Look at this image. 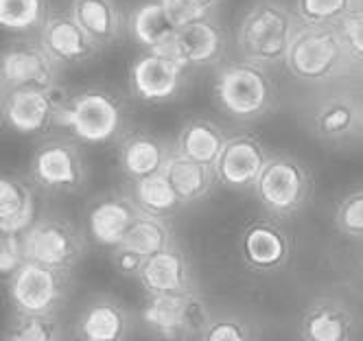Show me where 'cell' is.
I'll return each mask as SVG.
<instances>
[{"instance_id": "18", "label": "cell", "mask_w": 363, "mask_h": 341, "mask_svg": "<svg viewBox=\"0 0 363 341\" xmlns=\"http://www.w3.org/2000/svg\"><path fill=\"white\" fill-rule=\"evenodd\" d=\"M38 40L62 68L88 64L101 50L94 40L84 31V26L74 20L70 9L50 11Z\"/></svg>"}, {"instance_id": "24", "label": "cell", "mask_w": 363, "mask_h": 341, "mask_svg": "<svg viewBox=\"0 0 363 341\" xmlns=\"http://www.w3.org/2000/svg\"><path fill=\"white\" fill-rule=\"evenodd\" d=\"M35 219V184L5 173L0 181V232L22 234Z\"/></svg>"}, {"instance_id": "26", "label": "cell", "mask_w": 363, "mask_h": 341, "mask_svg": "<svg viewBox=\"0 0 363 341\" xmlns=\"http://www.w3.org/2000/svg\"><path fill=\"white\" fill-rule=\"evenodd\" d=\"M162 171L186 206L211 195L215 184H219L215 175V167L197 162L193 157L179 153L177 149L171 151Z\"/></svg>"}, {"instance_id": "28", "label": "cell", "mask_w": 363, "mask_h": 341, "mask_svg": "<svg viewBox=\"0 0 363 341\" xmlns=\"http://www.w3.org/2000/svg\"><path fill=\"white\" fill-rule=\"evenodd\" d=\"M129 195L134 197L136 206L143 213L155 215V217H167V219L177 215L179 210L186 206L177 195V191L173 189V184L169 181L164 171L132 181V193Z\"/></svg>"}, {"instance_id": "17", "label": "cell", "mask_w": 363, "mask_h": 341, "mask_svg": "<svg viewBox=\"0 0 363 341\" xmlns=\"http://www.w3.org/2000/svg\"><path fill=\"white\" fill-rule=\"evenodd\" d=\"M267 157L269 151L252 134L230 136L217 157V162L213 164L217 181L232 191H250L254 189Z\"/></svg>"}, {"instance_id": "22", "label": "cell", "mask_w": 363, "mask_h": 341, "mask_svg": "<svg viewBox=\"0 0 363 341\" xmlns=\"http://www.w3.org/2000/svg\"><path fill=\"white\" fill-rule=\"evenodd\" d=\"M173 149L175 145L171 147L151 131H127L118 140V167L129 181H136L147 175L160 173Z\"/></svg>"}, {"instance_id": "21", "label": "cell", "mask_w": 363, "mask_h": 341, "mask_svg": "<svg viewBox=\"0 0 363 341\" xmlns=\"http://www.w3.org/2000/svg\"><path fill=\"white\" fill-rule=\"evenodd\" d=\"M132 332V315L112 296L90 300L74 322V337L84 341H118Z\"/></svg>"}, {"instance_id": "16", "label": "cell", "mask_w": 363, "mask_h": 341, "mask_svg": "<svg viewBox=\"0 0 363 341\" xmlns=\"http://www.w3.org/2000/svg\"><path fill=\"white\" fill-rule=\"evenodd\" d=\"M241 256L252 272H280L291 258V239L278 219H256L241 234Z\"/></svg>"}, {"instance_id": "5", "label": "cell", "mask_w": 363, "mask_h": 341, "mask_svg": "<svg viewBox=\"0 0 363 341\" xmlns=\"http://www.w3.org/2000/svg\"><path fill=\"white\" fill-rule=\"evenodd\" d=\"M311 186H313L311 173L298 157L269 153L252 191L269 217L287 221L304 210L311 197Z\"/></svg>"}, {"instance_id": "35", "label": "cell", "mask_w": 363, "mask_h": 341, "mask_svg": "<svg viewBox=\"0 0 363 341\" xmlns=\"http://www.w3.org/2000/svg\"><path fill=\"white\" fill-rule=\"evenodd\" d=\"M337 29H340L344 48L348 52L352 66L363 68V5L350 11L340 24H337Z\"/></svg>"}, {"instance_id": "34", "label": "cell", "mask_w": 363, "mask_h": 341, "mask_svg": "<svg viewBox=\"0 0 363 341\" xmlns=\"http://www.w3.org/2000/svg\"><path fill=\"white\" fill-rule=\"evenodd\" d=\"M256 330L239 315H211L201 339L203 341H247L254 339Z\"/></svg>"}, {"instance_id": "1", "label": "cell", "mask_w": 363, "mask_h": 341, "mask_svg": "<svg viewBox=\"0 0 363 341\" xmlns=\"http://www.w3.org/2000/svg\"><path fill=\"white\" fill-rule=\"evenodd\" d=\"M300 24L296 9L282 0H252L237 24L239 55L267 68L284 66Z\"/></svg>"}, {"instance_id": "33", "label": "cell", "mask_w": 363, "mask_h": 341, "mask_svg": "<svg viewBox=\"0 0 363 341\" xmlns=\"http://www.w3.org/2000/svg\"><path fill=\"white\" fill-rule=\"evenodd\" d=\"M335 225L346 239L363 241V186L340 199L335 210Z\"/></svg>"}, {"instance_id": "19", "label": "cell", "mask_w": 363, "mask_h": 341, "mask_svg": "<svg viewBox=\"0 0 363 341\" xmlns=\"http://www.w3.org/2000/svg\"><path fill=\"white\" fill-rule=\"evenodd\" d=\"M145 294H189L195 289V274L191 260L175 243L147 256L136 276Z\"/></svg>"}, {"instance_id": "20", "label": "cell", "mask_w": 363, "mask_h": 341, "mask_svg": "<svg viewBox=\"0 0 363 341\" xmlns=\"http://www.w3.org/2000/svg\"><path fill=\"white\" fill-rule=\"evenodd\" d=\"M354 311L337 298H315L300 318V337L306 341H348L357 335Z\"/></svg>"}, {"instance_id": "10", "label": "cell", "mask_w": 363, "mask_h": 341, "mask_svg": "<svg viewBox=\"0 0 363 341\" xmlns=\"http://www.w3.org/2000/svg\"><path fill=\"white\" fill-rule=\"evenodd\" d=\"M189 74L167 50H143L129 66V92L147 105L171 103L186 90Z\"/></svg>"}, {"instance_id": "29", "label": "cell", "mask_w": 363, "mask_h": 341, "mask_svg": "<svg viewBox=\"0 0 363 341\" xmlns=\"http://www.w3.org/2000/svg\"><path fill=\"white\" fill-rule=\"evenodd\" d=\"M50 0H0V24L18 38L40 35L50 16Z\"/></svg>"}, {"instance_id": "27", "label": "cell", "mask_w": 363, "mask_h": 341, "mask_svg": "<svg viewBox=\"0 0 363 341\" xmlns=\"http://www.w3.org/2000/svg\"><path fill=\"white\" fill-rule=\"evenodd\" d=\"M225 129L211 118H191L179 127L175 149L203 164H215L228 142Z\"/></svg>"}, {"instance_id": "15", "label": "cell", "mask_w": 363, "mask_h": 341, "mask_svg": "<svg viewBox=\"0 0 363 341\" xmlns=\"http://www.w3.org/2000/svg\"><path fill=\"white\" fill-rule=\"evenodd\" d=\"M140 215L143 210L132 195L103 193L86 208V236L99 247L114 250L125 241Z\"/></svg>"}, {"instance_id": "4", "label": "cell", "mask_w": 363, "mask_h": 341, "mask_svg": "<svg viewBox=\"0 0 363 341\" xmlns=\"http://www.w3.org/2000/svg\"><path fill=\"white\" fill-rule=\"evenodd\" d=\"M284 68L302 84H328L352 66L337 24H300Z\"/></svg>"}, {"instance_id": "9", "label": "cell", "mask_w": 363, "mask_h": 341, "mask_svg": "<svg viewBox=\"0 0 363 341\" xmlns=\"http://www.w3.org/2000/svg\"><path fill=\"white\" fill-rule=\"evenodd\" d=\"M22 245L27 260L72 272L86 254V236L70 221L46 215L22 232Z\"/></svg>"}, {"instance_id": "11", "label": "cell", "mask_w": 363, "mask_h": 341, "mask_svg": "<svg viewBox=\"0 0 363 341\" xmlns=\"http://www.w3.org/2000/svg\"><path fill=\"white\" fill-rule=\"evenodd\" d=\"M60 72L62 66L48 55L40 40L18 38L7 44L3 55V92L22 88H57Z\"/></svg>"}, {"instance_id": "36", "label": "cell", "mask_w": 363, "mask_h": 341, "mask_svg": "<svg viewBox=\"0 0 363 341\" xmlns=\"http://www.w3.org/2000/svg\"><path fill=\"white\" fill-rule=\"evenodd\" d=\"M24 262H27V254H24L22 234L3 232V236H0V272H3V276L9 278Z\"/></svg>"}, {"instance_id": "3", "label": "cell", "mask_w": 363, "mask_h": 341, "mask_svg": "<svg viewBox=\"0 0 363 341\" xmlns=\"http://www.w3.org/2000/svg\"><path fill=\"white\" fill-rule=\"evenodd\" d=\"M217 108L232 121L254 123L269 116L278 103V88L267 66L250 60L221 64L213 79Z\"/></svg>"}, {"instance_id": "38", "label": "cell", "mask_w": 363, "mask_h": 341, "mask_svg": "<svg viewBox=\"0 0 363 341\" xmlns=\"http://www.w3.org/2000/svg\"><path fill=\"white\" fill-rule=\"evenodd\" d=\"M110 256H112V265L114 269L121 274V276H127V278H136L140 267L145 265V256L129 250L125 245H116L114 250H110Z\"/></svg>"}, {"instance_id": "37", "label": "cell", "mask_w": 363, "mask_h": 341, "mask_svg": "<svg viewBox=\"0 0 363 341\" xmlns=\"http://www.w3.org/2000/svg\"><path fill=\"white\" fill-rule=\"evenodd\" d=\"M162 5L171 18V22L177 26H184V24H191L195 20H201L206 16H213L215 11L199 5L197 0H162Z\"/></svg>"}, {"instance_id": "23", "label": "cell", "mask_w": 363, "mask_h": 341, "mask_svg": "<svg viewBox=\"0 0 363 341\" xmlns=\"http://www.w3.org/2000/svg\"><path fill=\"white\" fill-rule=\"evenodd\" d=\"M68 9L101 50L127 35V16L116 0H70Z\"/></svg>"}, {"instance_id": "12", "label": "cell", "mask_w": 363, "mask_h": 341, "mask_svg": "<svg viewBox=\"0 0 363 341\" xmlns=\"http://www.w3.org/2000/svg\"><path fill=\"white\" fill-rule=\"evenodd\" d=\"M60 86L48 90L22 88L3 92V121L20 136H38L55 127L60 105L66 99Z\"/></svg>"}, {"instance_id": "39", "label": "cell", "mask_w": 363, "mask_h": 341, "mask_svg": "<svg viewBox=\"0 0 363 341\" xmlns=\"http://www.w3.org/2000/svg\"><path fill=\"white\" fill-rule=\"evenodd\" d=\"M197 3H199V5H203V7H208V9H213V11H215V9H217V7H219L221 3H223V0H197Z\"/></svg>"}, {"instance_id": "31", "label": "cell", "mask_w": 363, "mask_h": 341, "mask_svg": "<svg viewBox=\"0 0 363 341\" xmlns=\"http://www.w3.org/2000/svg\"><path fill=\"white\" fill-rule=\"evenodd\" d=\"M173 243H175V236H173L169 219L143 213L121 245L134 250V252H138V254H143L147 258V256L160 252V250H164V247H169Z\"/></svg>"}, {"instance_id": "14", "label": "cell", "mask_w": 363, "mask_h": 341, "mask_svg": "<svg viewBox=\"0 0 363 341\" xmlns=\"http://www.w3.org/2000/svg\"><path fill=\"white\" fill-rule=\"evenodd\" d=\"M164 50L186 70H201L217 66L223 60L228 50V33L213 13L179 26Z\"/></svg>"}, {"instance_id": "40", "label": "cell", "mask_w": 363, "mask_h": 341, "mask_svg": "<svg viewBox=\"0 0 363 341\" xmlns=\"http://www.w3.org/2000/svg\"><path fill=\"white\" fill-rule=\"evenodd\" d=\"M361 5H363V0H361Z\"/></svg>"}, {"instance_id": "7", "label": "cell", "mask_w": 363, "mask_h": 341, "mask_svg": "<svg viewBox=\"0 0 363 341\" xmlns=\"http://www.w3.org/2000/svg\"><path fill=\"white\" fill-rule=\"evenodd\" d=\"M140 320L145 328L164 339H201L211 311L197 291L147 294Z\"/></svg>"}, {"instance_id": "25", "label": "cell", "mask_w": 363, "mask_h": 341, "mask_svg": "<svg viewBox=\"0 0 363 341\" xmlns=\"http://www.w3.org/2000/svg\"><path fill=\"white\" fill-rule=\"evenodd\" d=\"M177 33L162 0H145L127 16V35L143 50H164Z\"/></svg>"}, {"instance_id": "6", "label": "cell", "mask_w": 363, "mask_h": 341, "mask_svg": "<svg viewBox=\"0 0 363 341\" xmlns=\"http://www.w3.org/2000/svg\"><path fill=\"white\" fill-rule=\"evenodd\" d=\"M88 162L79 140L50 136L35 145L29 160V179L46 195H74L88 184Z\"/></svg>"}, {"instance_id": "8", "label": "cell", "mask_w": 363, "mask_h": 341, "mask_svg": "<svg viewBox=\"0 0 363 341\" xmlns=\"http://www.w3.org/2000/svg\"><path fill=\"white\" fill-rule=\"evenodd\" d=\"M70 286V272L35 260H27L7 278V294L13 311L27 313H60L72 291Z\"/></svg>"}, {"instance_id": "41", "label": "cell", "mask_w": 363, "mask_h": 341, "mask_svg": "<svg viewBox=\"0 0 363 341\" xmlns=\"http://www.w3.org/2000/svg\"><path fill=\"white\" fill-rule=\"evenodd\" d=\"M361 101H363V96H361Z\"/></svg>"}, {"instance_id": "13", "label": "cell", "mask_w": 363, "mask_h": 341, "mask_svg": "<svg viewBox=\"0 0 363 341\" xmlns=\"http://www.w3.org/2000/svg\"><path fill=\"white\" fill-rule=\"evenodd\" d=\"M308 129L330 147H350L363 138V101L354 94H330L308 114Z\"/></svg>"}, {"instance_id": "30", "label": "cell", "mask_w": 363, "mask_h": 341, "mask_svg": "<svg viewBox=\"0 0 363 341\" xmlns=\"http://www.w3.org/2000/svg\"><path fill=\"white\" fill-rule=\"evenodd\" d=\"M64 337L66 332L57 313L13 311L5 330V341H60Z\"/></svg>"}, {"instance_id": "2", "label": "cell", "mask_w": 363, "mask_h": 341, "mask_svg": "<svg viewBox=\"0 0 363 341\" xmlns=\"http://www.w3.org/2000/svg\"><path fill=\"white\" fill-rule=\"evenodd\" d=\"M127 101L110 88L68 92L60 105L55 127L66 129L84 145H110L127 134Z\"/></svg>"}, {"instance_id": "32", "label": "cell", "mask_w": 363, "mask_h": 341, "mask_svg": "<svg viewBox=\"0 0 363 341\" xmlns=\"http://www.w3.org/2000/svg\"><path fill=\"white\" fill-rule=\"evenodd\" d=\"M361 0H294V9L302 24H340Z\"/></svg>"}]
</instances>
